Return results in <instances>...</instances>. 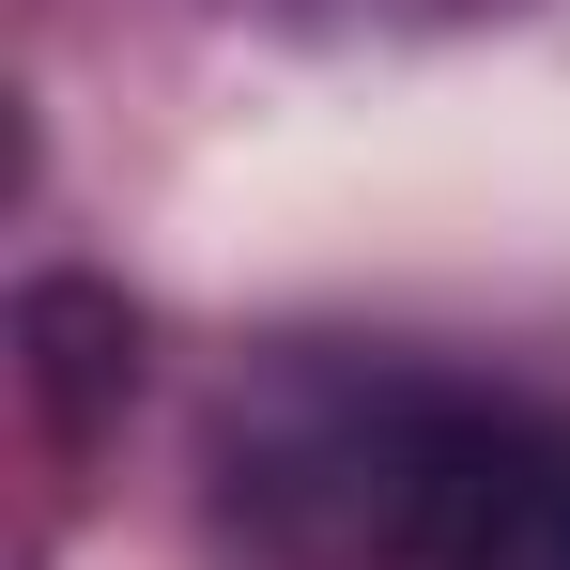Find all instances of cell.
I'll use <instances>...</instances> for the list:
<instances>
[{
    "mask_svg": "<svg viewBox=\"0 0 570 570\" xmlns=\"http://www.w3.org/2000/svg\"><path fill=\"white\" fill-rule=\"evenodd\" d=\"M478 416H493V385L401 371V355H278L232 401L216 478L278 570H416Z\"/></svg>",
    "mask_w": 570,
    "mask_h": 570,
    "instance_id": "1",
    "label": "cell"
},
{
    "mask_svg": "<svg viewBox=\"0 0 570 570\" xmlns=\"http://www.w3.org/2000/svg\"><path fill=\"white\" fill-rule=\"evenodd\" d=\"M416 570H570V416L540 401H493L478 416L463 478H448V524Z\"/></svg>",
    "mask_w": 570,
    "mask_h": 570,
    "instance_id": "2",
    "label": "cell"
}]
</instances>
